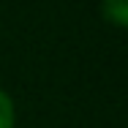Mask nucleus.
<instances>
[{
	"label": "nucleus",
	"mask_w": 128,
	"mask_h": 128,
	"mask_svg": "<svg viewBox=\"0 0 128 128\" xmlns=\"http://www.w3.org/2000/svg\"><path fill=\"white\" fill-rule=\"evenodd\" d=\"M101 14L114 27L128 25V0H101Z\"/></svg>",
	"instance_id": "obj_1"
},
{
	"label": "nucleus",
	"mask_w": 128,
	"mask_h": 128,
	"mask_svg": "<svg viewBox=\"0 0 128 128\" xmlns=\"http://www.w3.org/2000/svg\"><path fill=\"white\" fill-rule=\"evenodd\" d=\"M16 112H14V101L8 98L6 90H0V128H14Z\"/></svg>",
	"instance_id": "obj_2"
}]
</instances>
